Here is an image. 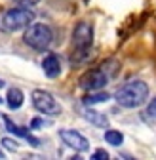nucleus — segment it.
<instances>
[{"mask_svg":"<svg viewBox=\"0 0 156 160\" xmlns=\"http://www.w3.org/2000/svg\"><path fill=\"white\" fill-rule=\"evenodd\" d=\"M42 69H44V74L48 78L59 76V72H61V61H59V57H57L55 53H48L44 57V61H42Z\"/></svg>","mask_w":156,"mask_h":160,"instance_id":"nucleus-8","label":"nucleus"},{"mask_svg":"<svg viewBox=\"0 0 156 160\" xmlns=\"http://www.w3.org/2000/svg\"><path fill=\"white\" fill-rule=\"evenodd\" d=\"M149 97V86L143 80H129L124 86H120L114 93V99L120 107L126 109H135L141 107Z\"/></svg>","mask_w":156,"mask_h":160,"instance_id":"nucleus-1","label":"nucleus"},{"mask_svg":"<svg viewBox=\"0 0 156 160\" xmlns=\"http://www.w3.org/2000/svg\"><path fill=\"white\" fill-rule=\"evenodd\" d=\"M84 118L88 120V122H91L93 126H97V128H109V118H107L103 112L86 109V111H84Z\"/></svg>","mask_w":156,"mask_h":160,"instance_id":"nucleus-10","label":"nucleus"},{"mask_svg":"<svg viewBox=\"0 0 156 160\" xmlns=\"http://www.w3.org/2000/svg\"><path fill=\"white\" fill-rule=\"evenodd\" d=\"M59 137L63 139V143L78 152H84L90 149V141L80 133V132H74V130H61L59 132Z\"/></svg>","mask_w":156,"mask_h":160,"instance_id":"nucleus-7","label":"nucleus"},{"mask_svg":"<svg viewBox=\"0 0 156 160\" xmlns=\"http://www.w3.org/2000/svg\"><path fill=\"white\" fill-rule=\"evenodd\" d=\"M91 158H93V160H107V158H109V152H107L105 149H97V151L91 154Z\"/></svg>","mask_w":156,"mask_h":160,"instance_id":"nucleus-14","label":"nucleus"},{"mask_svg":"<svg viewBox=\"0 0 156 160\" xmlns=\"http://www.w3.org/2000/svg\"><path fill=\"white\" fill-rule=\"evenodd\" d=\"M15 4H19V6H27V8H31V6H34V4H38L40 0H13Z\"/></svg>","mask_w":156,"mask_h":160,"instance_id":"nucleus-16","label":"nucleus"},{"mask_svg":"<svg viewBox=\"0 0 156 160\" xmlns=\"http://www.w3.org/2000/svg\"><path fill=\"white\" fill-rule=\"evenodd\" d=\"M0 103H2V99H0Z\"/></svg>","mask_w":156,"mask_h":160,"instance_id":"nucleus-21","label":"nucleus"},{"mask_svg":"<svg viewBox=\"0 0 156 160\" xmlns=\"http://www.w3.org/2000/svg\"><path fill=\"white\" fill-rule=\"evenodd\" d=\"M6 101H8L10 109H19L23 105V101H25V95H23V92L19 88H10L8 95H6Z\"/></svg>","mask_w":156,"mask_h":160,"instance_id":"nucleus-11","label":"nucleus"},{"mask_svg":"<svg viewBox=\"0 0 156 160\" xmlns=\"http://www.w3.org/2000/svg\"><path fill=\"white\" fill-rule=\"evenodd\" d=\"M105 141L110 143L112 147H118V145H122V141H124V135H122L120 132H116V130H107V132H105Z\"/></svg>","mask_w":156,"mask_h":160,"instance_id":"nucleus-13","label":"nucleus"},{"mask_svg":"<svg viewBox=\"0 0 156 160\" xmlns=\"http://www.w3.org/2000/svg\"><path fill=\"white\" fill-rule=\"evenodd\" d=\"M93 42V27L88 21H80L74 31H72V44L76 48V52H86Z\"/></svg>","mask_w":156,"mask_h":160,"instance_id":"nucleus-5","label":"nucleus"},{"mask_svg":"<svg viewBox=\"0 0 156 160\" xmlns=\"http://www.w3.org/2000/svg\"><path fill=\"white\" fill-rule=\"evenodd\" d=\"M4 147H8V149H15V141H12V139H4Z\"/></svg>","mask_w":156,"mask_h":160,"instance_id":"nucleus-18","label":"nucleus"},{"mask_svg":"<svg viewBox=\"0 0 156 160\" xmlns=\"http://www.w3.org/2000/svg\"><path fill=\"white\" fill-rule=\"evenodd\" d=\"M34 12L27 6H19V8H12L6 10L2 15H0V31L4 32H15L27 29L32 21H34Z\"/></svg>","mask_w":156,"mask_h":160,"instance_id":"nucleus-2","label":"nucleus"},{"mask_svg":"<svg viewBox=\"0 0 156 160\" xmlns=\"http://www.w3.org/2000/svg\"><path fill=\"white\" fill-rule=\"evenodd\" d=\"M40 126H42V120L40 118H34L32 122H31V130H38Z\"/></svg>","mask_w":156,"mask_h":160,"instance_id":"nucleus-17","label":"nucleus"},{"mask_svg":"<svg viewBox=\"0 0 156 160\" xmlns=\"http://www.w3.org/2000/svg\"><path fill=\"white\" fill-rule=\"evenodd\" d=\"M0 158H4V154H2V151H0Z\"/></svg>","mask_w":156,"mask_h":160,"instance_id":"nucleus-20","label":"nucleus"},{"mask_svg":"<svg viewBox=\"0 0 156 160\" xmlns=\"http://www.w3.org/2000/svg\"><path fill=\"white\" fill-rule=\"evenodd\" d=\"M4 124H6L8 132H12V133H15V135H19V137L27 139V141H31V145H34V147H38V145H40V139H38V137H34V135L31 133V130H23L21 126L13 124V122H12V120H10L8 116H4Z\"/></svg>","mask_w":156,"mask_h":160,"instance_id":"nucleus-9","label":"nucleus"},{"mask_svg":"<svg viewBox=\"0 0 156 160\" xmlns=\"http://www.w3.org/2000/svg\"><path fill=\"white\" fill-rule=\"evenodd\" d=\"M23 42L36 52H46L53 42V32L44 23H31L23 34Z\"/></svg>","mask_w":156,"mask_h":160,"instance_id":"nucleus-3","label":"nucleus"},{"mask_svg":"<svg viewBox=\"0 0 156 160\" xmlns=\"http://www.w3.org/2000/svg\"><path fill=\"white\" fill-rule=\"evenodd\" d=\"M31 101L38 112H44V114H59L61 112V105L55 101V97L50 92L34 90L31 95Z\"/></svg>","mask_w":156,"mask_h":160,"instance_id":"nucleus-4","label":"nucleus"},{"mask_svg":"<svg viewBox=\"0 0 156 160\" xmlns=\"http://www.w3.org/2000/svg\"><path fill=\"white\" fill-rule=\"evenodd\" d=\"M2 86H4V82H2V80H0V88H2Z\"/></svg>","mask_w":156,"mask_h":160,"instance_id":"nucleus-19","label":"nucleus"},{"mask_svg":"<svg viewBox=\"0 0 156 160\" xmlns=\"http://www.w3.org/2000/svg\"><path fill=\"white\" fill-rule=\"evenodd\" d=\"M145 112H147L150 118H156V97L152 99L149 105H147V111H145Z\"/></svg>","mask_w":156,"mask_h":160,"instance_id":"nucleus-15","label":"nucleus"},{"mask_svg":"<svg viewBox=\"0 0 156 160\" xmlns=\"http://www.w3.org/2000/svg\"><path fill=\"white\" fill-rule=\"evenodd\" d=\"M109 76L99 71V69H93V71H88L82 78H80V88L82 90H88V92H93V90H101L105 84H107Z\"/></svg>","mask_w":156,"mask_h":160,"instance_id":"nucleus-6","label":"nucleus"},{"mask_svg":"<svg viewBox=\"0 0 156 160\" xmlns=\"http://www.w3.org/2000/svg\"><path fill=\"white\" fill-rule=\"evenodd\" d=\"M109 93L107 92H97V90H93V92H90L86 97H84V105L86 107H91V105H97V103H105V101H109Z\"/></svg>","mask_w":156,"mask_h":160,"instance_id":"nucleus-12","label":"nucleus"}]
</instances>
